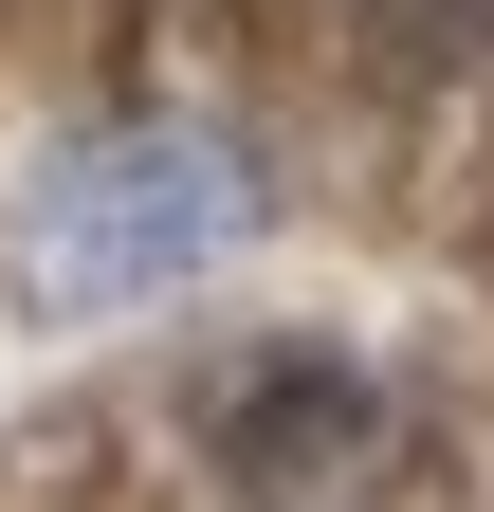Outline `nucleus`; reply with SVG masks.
Masks as SVG:
<instances>
[{
	"instance_id": "1",
	"label": "nucleus",
	"mask_w": 494,
	"mask_h": 512,
	"mask_svg": "<svg viewBox=\"0 0 494 512\" xmlns=\"http://www.w3.org/2000/svg\"><path fill=\"white\" fill-rule=\"evenodd\" d=\"M238 220H257L238 128H202V110H110V128H74V147H37L0 256H19V311H37V330H74V311L183 293L202 256H238Z\"/></svg>"
}]
</instances>
